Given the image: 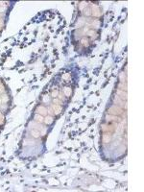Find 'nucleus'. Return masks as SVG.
I'll return each instance as SVG.
<instances>
[{"label":"nucleus","instance_id":"nucleus-18","mask_svg":"<svg viewBox=\"0 0 144 192\" xmlns=\"http://www.w3.org/2000/svg\"><path fill=\"white\" fill-rule=\"evenodd\" d=\"M119 79H120V83H126L127 77H126V73L125 72H121L119 75Z\"/></svg>","mask_w":144,"mask_h":192},{"label":"nucleus","instance_id":"nucleus-9","mask_svg":"<svg viewBox=\"0 0 144 192\" xmlns=\"http://www.w3.org/2000/svg\"><path fill=\"white\" fill-rule=\"evenodd\" d=\"M106 119H107V121H110V122H112V121H120L121 120V118H119L118 116H116V115H110V114L107 115Z\"/></svg>","mask_w":144,"mask_h":192},{"label":"nucleus","instance_id":"nucleus-29","mask_svg":"<svg viewBox=\"0 0 144 192\" xmlns=\"http://www.w3.org/2000/svg\"><path fill=\"white\" fill-rule=\"evenodd\" d=\"M3 92H5V87L2 84H0V93H3Z\"/></svg>","mask_w":144,"mask_h":192},{"label":"nucleus","instance_id":"nucleus-24","mask_svg":"<svg viewBox=\"0 0 144 192\" xmlns=\"http://www.w3.org/2000/svg\"><path fill=\"white\" fill-rule=\"evenodd\" d=\"M4 122H5V117L2 114V112H0V125H3Z\"/></svg>","mask_w":144,"mask_h":192},{"label":"nucleus","instance_id":"nucleus-17","mask_svg":"<svg viewBox=\"0 0 144 192\" xmlns=\"http://www.w3.org/2000/svg\"><path fill=\"white\" fill-rule=\"evenodd\" d=\"M85 22H86V20H85V18H83V17H80L79 19H78V22L76 24V26L80 28V27H82L83 25H85Z\"/></svg>","mask_w":144,"mask_h":192},{"label":"nucleus","instance_id":"nucleus-30","mask_svg":"<svg viewBox=\"0 0 144 192\" xmlns=\"http://www.w3.org/2000/svg\"><path fill=\"white\" fill-rule=\"evenodd\" d=\"M43 101H44V102H47V103H48V102L50 101V98H49V96H48V95H45V96H44V97H43Z\"/></svg>","mask_w":144,"mask_h":192},{"label":"nucleus","instance_id":"nucleus-26","mask_svg":"<svg viewBox=\"0 0 144 192\" xmlns=\"http://www.w3.org/2000/svg\"><path fill=\"white\" fill-rule=\"evenodd\" d=\"M84 13H85V15H91V11H90V9L88 8V9H86V10H84Z\"/></svg>","mask_w":144,"mask_h":192},{"label":"nucleus","instance_id":"nucleus-27","mask_svg":"<svg viewBox=\"0 0 144 192\" xmlns=\"http://www.w3.org/2000/svg\"><path fill=\"white\" fill-rule=\"evenodd\" d=\"M53 102L55 103V105H60V104L62 103V100H60V99H57V98H54Z\"/></svg>","mask_w":144,"mask_h":192},{"label":"nucleus","instance_id":"nucleus-8","mask_svg":"<svg viewBox=\"0 0 144 192\" xmlns=\"http://www.w3.org/2000/svg\"><path fill=\"white\" fill-rule=\"evenodd\" d=\"M110 140H111V135H110V133H105L103 134V136H102V141H103L104 143H108V142H110Z\"/></svg>","mask_w":144,"mask_h":192},{"label":"nucleus","instance_id":"nucleus-11","mask_svg":"<svg viewBox=\"0 0 144 192\" xmlns=\"http://www.w3.org/2000/svg\"><path fill=\"white\" fill-rule=\"evenodd\" d=\"M64 93L66 97H70L72 95V89L70 87H65L64 88Z\"/></svg>","mask_w":144,"mask_h":192},{"label":"nucleus","instance_id":"nucleus-23","mask_svg":"<svg viewBox=\"0 0 144 192\" xmlns=\"http://www.w3.org/2000/svg\"><path fill=\"white\" fill-rule=\"evenodd\" d=\"M70 73H65L64 75H63V79L64 80H65V81H69L70 80Z\"/></svg>","mask_w":144,"mask_h":192},{"label":"nucleus","instance_id":"nucleus-3","mask_svg":"<svg viewBox=\"0 0 144 192\" xmlns=\"http://www.w3.org/2000/svg\"><path fill=\"white\" fill-rule=\"evenodd\" d=\"M115 127L116 124H111V125H106V124H103L102 125V131H104L105 133H112L113 131H115Z\"/></svg>","mask_w":144,"mask_h":192},{"label":"nucleus","instance_id":"nucleus-1","mask_svg":"<svg viewBox=\"0 0 144 192\" xmlns=\"http://www.w3.org/2000/svg\"><path fill=\"white\" fill-rule=\"evenodd\" d=\"M108 114H110V115H116L117 116V115H120L121 113H123V110L120 107H118L116 105H113L110 108H108Z\"/></svg>","mask_w":144,"mask_h":192},{"label":"nucleus","instance_id":"nucleus-13","mask_svg":"<svg viewBox=\"0 0 144 192\" xmlns=\"http://www.w3.org/2000/svg\"><path fill=\"white\" fill-rule=\"evenodd\" d=\"M7 3L6 2H0V13H4L5 11H6V9H7Z\"/></svg>","mask_w":144,"mask_h":192},{"label":"nucleus","instance_id":"nucleus-5","mask_svg":"<svg viewBox=\"0 0 144 192\" xmlns=\"http://www.w3.org/2000/svg\"><path fill=\"white\" fill-rule=\"evenodd\" d=\"M53 109V112L56 114V115H59L62 111H63V107L61 105H52L51 107Z\"/></svg>","mask_w":144,"mask_h":192},{"label":"nucleus","instance_id":"nucleus-12","mask_svg":"<svg viewBox=\"0 0 144 192\" xmlns=\"http://www.w3.org/2000/svg\"><path fill=\"white\" fill-rule=\"evenodd\" d=\"M101 25V22L99 19H93L92 21H91V26L94 27V28H99Z\"/></svg>","mask_w":144,"mask_h":192},{"label":"nucleus","instance_id":"nucleus-6","mask_svg":"<svg viewBox=\"0 0 144 192\" xmlns=\"http://www.w3.org/2000/svg\"><path fill=\"white\" fill-rule=\"evenodd\" d=\"M113 102L115 104H117V105H119V106H121V107H123V105H124L125 109L127 108V103L126 102H123L122 99H120L117 95H114V97H113Z\"/></svg>","mask_w":144,"mask_h":192},{"label":"nucleus","instance_id":"nucleus-15","mask_svg":"<svg viewBox=\"0 0 144 192\" xmlns=\"http://www.w3.org/2000/svg\"><path fill=\"white\" fill-rule=\"evenodd\" d=\"M123 130H124L123 123H121L120 125H118V127H116V128H115V131H116V133H118V134H122V133H123Z\"/></svg>","mask_w":144,"mask_h":192},{"label":"nucleus","instance_id":"nucleus-31","mask_svg":"<svg viewBox=\"0 0 144 192\" xmlns=\"http://www.w3.org/2000/svg\"><path fill=\"white\" fill-rule=\"evenodd\" d=\"M0 84H1V82H0Z\"/></svg>","mask_w":144,"mask_h":192},{"label":"nucleus","instance_id":"nucleus-10","mask_svg":"<svg viewBox=\"0 0 144 192\" xmlns=\"http://www.w3.org/2000/svg\"><path fill=\"white\" fill-rule=\"evenodd\" d=\"M53 121H54V118H53V116H51V115H46V116L44 117V120H43V122H44L46 125H51V124L53 123Z\"/></svg>","mask_w":144,"mask_h":192},{"label":"nucleus","instance_id":"nucleus-21","mask_svg":"<svg viewBox=\"0 0 144 192\" xmlns=\"http://www.w3.org/2000/svg\"><path fill=\"white\" fill-rule=\"evenodd\" d=\"M31 133H32V135H33L34 137H36V138H37V137L40 135V133H39L37 130H32Z\"/></svg>","mask_w":144,"mask_h":192},{"label":"nucleus","instance_id":"nucleus-25","mask_svg":"<svg viewBox=\"0 0 144 192\" xmlns=\"http://www.w3.org/2000/svg\"><path fill=\"white\" fill-rule=\"evenodd\" d=\"M59 94H60V92L58 90H53L52 91V97L53 98H57L58 96H59Z\"/></svg>","mask_w":144,"mask_h":192},{"label":"nucleus","instance_id":"nucleus-2","mask_svg":"<svg viewBox=\"0 0 144 192\" xmlns=\"http://www.w3.org/2000/svg\"><path fill=\"white\" fill-rule=\"evenodd\" d=\"M90 11H91V15H93V16H95V17H99V16H101V15H102L100 7H99L98 5H96V4H93V5L91 6Z\"/></svg>","mask_w":144,"mask_h":192},{"label":"nucleus","instance_id":"nucleus-16","mask_svg":"<svg viewBox=\"0 0 144 192\" xmlns=\"http://www.w3.org/2000/svg\"><path fill=\"white\" fill-rule=\"evenodd\" d=\"M34 119L36 120V122L41 123V122H43V120H44V117H43L42 115H40V114H37V113H36V115H35V117H34Z\"/></svg>","mask_w":144,"mask_h":192},{"label":"nucleus","instance_id":"nucleus-7","mask_svg":"<svg viewBox=\"0 0 144 192\" xmlns=\"http://www.w3.org/2000/svg\"><path fill=\"white\" fill-rule=\"evenodd\" d=\"M116 95L118 96L120 99H122V100H127V96H128V94H127V92L126 91H123V90H121V89H117V91H116Z\"/></svg>","mask_w":144,"mask_h":192},{"label":"nucleus","instance_id":"nucleus-19","mask_svg":"<svg viewBox=\"0 0 144 192\" xmlns=\"http://www.w3.org/2000/svg\"><path fill=\"white\" fill-rule=\"evenodd\" d=\"M0 101H1V103H7L9 101V97L7 94H3L2 96H0Z\"/></svg>","mask_w":144,"mask_h":192},{"label":"nucleus","instance_id":"nucleus-4","mask_svg":"<svg viewBox=\"0 0 144 192\" xmlns=\"http://www.w3.org/2000/svg\"><path fill=\"white\" fill-rule=\"evenodd\" d=\"M36 113L37 114H40L42 116H46L47 113H48V110L45 107H43V106H38L36 108Z\"/></svg>","mask_w":144,"mask_h":192},{"label":"nucleus","instance_id":"nucleus-28","mask_svg":"<svg viewBox=\"0 0 144 192\" xmlns=\"http://www.w3.org/2000/svg\"><path fill=\"white\" fill-rule=\"evenodd\" d=\"M96 33H95V31H92V30H89L88 32H87V35L89 36V37H92V36H94Z\"/></svg>","mask_w":144,"mask_h":192},{"label":"nucleus","instance_id":"nucleus-20","mask_svg":"<svg viewBox=\"0 0 144 192\" xmlns=\"http://www.w3.org/2000/svg\"><path fill=\"white\" fill-rule=\"evenodd\" d=\"M118 89H121L123 91H126L127 90V85H126V83H119V85H118Z\"/></svg>","mask_w":144,"mask_h":192},{"label":"nucleus","instance_id":"nucleus-22","mask_svg":"<svg viewBox=\"0 0 144 192\" xmlns=\"http://www.w3.org/2000/svg\"><path fill=\"white\" fill-rule=\"evenodd\" d=\"M86 6H87V2H81L79 5V9L81 11H84Z\"/></svg>","mask_w":144,"mask_h":192},{"label":"nucleus","instance_id":"nucleus-14","mask_svg":"<svg viewBox=\"0 0 144 192\" xmlns=\"http://www.w3.org/2000/svg\"><path fill=\"white\" fill-rule=\"evenodd\" d=\"M81 44L83 45V46H85V47H88L89 46V40L86 37H83L81 39Z\"/></svg>","mask_w":144,"mask_h":192}]
</instances>
